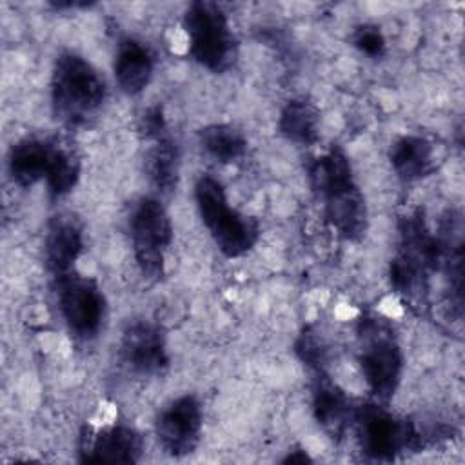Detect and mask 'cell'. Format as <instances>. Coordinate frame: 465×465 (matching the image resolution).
I'll use <instances>...</instances> for the list:
<instances>
[{
  "label": "cell",
  "mask_w": 465,
  "mask_h": 465,
  "mask_svg": "<svg viewBox=\"0 0 465 465\" xmlns=\"http://www.w3.org/2000/svg\"><path fill=\"white\" fill-rule=\"evenodd\" d=\"M118 358L125 371L134 376L162 374L169 367L167 340L162 327L149 320L131 322L122 332Z\"/></svg>",
  "instance_id": "11"
},
{
  "label": "cell",
  "mask_w": 465,
  "mask_h": 465,
  "mask_svg": "<svg viewBox=\"0 0 465 465\" xmlns=\"http://www.w3.org/2000/svg\"><path fill=\"white\" fill-rule=\"evenodd\" d=\"M194 202L202 223L223 256L240 258L254 249L260 240V223L229 203L220 180L202 174L194 185Z\"/></svg>",
  "instance_id": "3"
},
{
  "label": "cell",
  "mask_w": 465,
  "mask_h": 465,
  "mask_svg": "<svg viewBox=\"0 0 465 465\" xmlns=\"http://www.w3.org/2000/svg\"><path fill=\"white\" fill-rule=\"evenodd\" d=\"M183 29L191 58L211 73H225L238 56V40L220 4L191 2L183 13Z\"/></svg>",
  "instance_id": "6"
},
{
  "label": "cell",
  "mask_w": 465,
  "mask_h": 465,
  "mask_svg": "<svg viewBox=\"0 0 465 465\" xmlns=\"http://www.w3.org/2000/svg\"><path fill=\"white\" fill-rule=\"evenodd\" d=\"M389 162L400 180L416 182L434 173L436 149L425 136L403 134L391 143Z\"/></svg>",
  "instance_id": "17"
},
{
  "label": "cell",
  "mask_w": 465,
  "mask_h": 465,
  "mask_svg": "<svg viewBox=\"0 0 465 465\" xmlns=\"http://www.w3.org/2000/svg\"><path fill=\"white\" fill-rule=\"evenodd\" d=\"M143 169L149 183L162 194H171L180 180V151L169 131L147 140Z\"/></svg>",
  "instance_id": "18"
},
{
  "label": "cell",
  "mask_w": 465,
  "mask_h": 465,
  "mask_svg": "<svg viewBox=\"0 0 465 465\" xmlns=\"http://www.w3.org/2000/svg\"><path fill=\"white\" fill-rule=\"evenodd\" d=\"M280 134L298 145H314L320 140V111L307 98H291L278 116Z\"/></svg>",
  "instance_id": "19"
},
{
  "label": "cell",
  "mask_w": 465,
  "mask_h": 465,
  "mask_svg": "<svg viewBox=\"0 0 465 465\" xmlns=\"http://www.w3.org/2000/svg\"><path fill=\"white\" fill-rule=\"evenodd\" d=\"M51 107L67 127L89 124L107 98V84L98 69L74 51H62L51 71Z\"/></svg>",
  "instance_id": "2"
},
{
  "label": "cell",
  "mask_w": 465,
  "mask_h": 465,
  "mask_svg": "<svg viewBox=\"0 0 465 465\" xmlns=\"http://www.w3.org/2000/svg\"><path fill=\"white\" fill-rule=\"evenodd\" d=\"M143 452L142 434L122 423L102 429L85 427L80 434L78 460L84 463H136Z\"/></svg>",
  "instance_id": "12"
},
{
  "label": "cell",
  "mask_w": 465,
  "mask_h": 465,
  "mask_svg": "<svg viewBox=\"0 0 465 465\" xmlns=\"http://www.w3.org/2000/svg\"><path fill=\"white\" fill-rule=\"evenodd\" d=\"M84 245V227L74 214L60 213L49 220L44 238V262L53 280L74 272Z\"/></svg>",
  "instance_id": "15"
},
{
  "label": "cell",
  "mask_w": 465,
  "mask_h": 465,
  "mask_svg": "<svg viewBox=\"0 0 465 465\" xmlns=\"http://www.w3.org/2000/svg\"><path fill=\"white\" fill-rule=\"evenodd\" d=\"M311 409L316 423L332 440L340 441L352 427L356 405L347 392L332 381L327 371L312 372Z\"/></svg>",
  "instance_id": "14"
},
{
  "label": "cell",
  "mask_w": 465,
  "mask_h": 465,
  "mask_svg": "<svg viewBox=\"0 0 465 465\" xmlns=\"http://www.w3.org/2000/svg\"><path fill=\"white\" fill-rule=\"evenodd\" d=\"M129 236L134 262L145 280L165 274V256L173 242V222L158 198H140L129 214Z\"/></svg>",
  "instance_id": "8"
},
{
  "label": "cell",
  "mask_w": 465,
  "mask_h": 465,
  "mask_svg": "<svg viewBox=\"0 0 465 465\" xmlns=\"http://www.w3.org/2000/svg\"><path fill=\"white\" fill-rule=\"evenodd\" d=\"M311 456L303 449H294L289 450L287 456L282 460V463H311Z\"/></svg>",
  "instance_id": "25"
},
{
  "label": "cell",
  "mask_w": 465,
  "mask_h": 465,
  "mask_svg": "<svg viewBox=\"0 0 465 465\" xmlns=\"http://www.w3.org/2000/svg\"><path fill=\"white\" fill-rule=\"evenodd\" d=\"M154 64V53L145 42L134 36L122 38L116 45L113 64L118 87L129 96L140 94L153 78Z\"/></svg>",
  "instance_id": "16"
},
{
  "label": "cell",
  "mask_w": 465,
  "mask_h": 465,
  "mask_svg": "<svg viewBox=\"0 0 465 465\" xmlns=\"http://www.w3.org/2000/svg\"><path fill=\"white\" fill-rule=\"evenodd\" d=\"M58 309L67 331L80 341L94 340L105 322L107 302L98 282L71 272L54 280Z\"/></svg>",
  "instance_id": "9"
},
{
  "label": "cell",
  "mask_w": 465,
  "mask_h": 465,
  "mask_svg": "<svg viewBox=\"0 0 465 465\" xmlns=\"http://www.w3.org/2000/svg\"><path fill=\"white\" fill-rule=\"evenodd\" d=\"M358 365L361 376L380 403H389L403 376V351L392 327L376 314H363L356 325Z\"/></svg>",
  "instance_id": "4"
},
{
  "label": "cell",
  "mask_w": 465,
  "mask_h": 465,
  "mask_svg": "<svg viewBox=\"0 0 465 465\" xmlns=\"http://www.w3.org/2000/svg\"><path fill=\"white\" fill-rule=\"evenodd\" d=\"M440 271V245L432 231L409 225L398 231V247L389 263L392 291L411 307H425L430 276Z\"/></svg>",
  "instance_id": "5"
},
{
  "label": "cell",
  "mask_w": 465,
  "mask_h": 465,
  "mask_svg": "<svg viewBox=\"0 0 465 465\" xmlns=\"http://www.w3.org/2000/svg\"><path fill=\"white\" fill-rule=\"evenodd\" d=\"M352 427L360 450L372 461H392L407 450L423 449L418 421L396 416L380 401L356 405Z\"/></svg>",
  "instance_id": "7"
},
{
  "label": "cell",
  "mask_w": 465,
  "mask_h": 465,
  "mask_svg": "<svg viewBox=\"0 0 465 465\" xmlns=\"http://www.w3.org/2000/svg\"><path fill=\"white\" fill-rule=\"evenodd\" d=\"M64 143L56 138L24 136L15 142L7 154V171L11 180L29 189L38 182H45L58 160Z\"/></svg>",
  "instance_id": "13"
},
{
  "label": "cell",
  "mask_w": 465,
  "mask_h": 465,
  "mask_svg": "<svg viewBox=\"0 0 465 465\" xmlns=\"http://www.w3.org/2000/svg\"><path fill=\"white\" fill-rule=\"evenodd\" d=\"M307 176L329 225L349 242L361 240L367 232L369 213L345 151L332 145L314 156L307 167Z\"/></svg>",
  "instance_id": "1"
},
{
  "label": "cell",
  "mask_w": 465,
  "mask_h": 465,
  "mask_svg": "<svg viewBox=\"0 0 465 465\" xmlns=\"http://www.w3.org/2000/svg\"><path fill=\"white\" fill-rule=\"evenodd\" d=\"M203 151L220 163L240 162L247 154L245 134L231 124H209L198 131Z\"/></svg>",
  "instance_id": "20"
},
{
  "label": "cell",
  "mask_w": 465,
  "mask_h": 465,
  "mask_svg": "<svg viewBox=\"0 0 465 465\" xmlns=\"http://www.w3.org/2000/svg\"><path fill=\"white\" fill-rule=\"evenodd\" d=\"M294 352L300 358V361L312 372H322L327 371L329 363V347L323 340V336L312 329L305 327L296 341H294Z\"/></svg>",
  "instance_id": "21"
},
{
  "label": "cell",
  "mask_w": 465,
  "mask_h": 465,
  "mask_svg": "<svg viewBox=\"0 0 465 465\" xmlns=\"http://www.w3.org/2000/svg\"><path fill=\"white\" fill-rule=\"evenodd\" d=\"M352 45L369 58H381L387 53V40L381 29L374 24H360L351 36Z\"/></svg>",
  "instance_id": "22"
},
{
  "label": "cell",
  "mask_w": 465,
  "mask_h": 465,
  "mask_svg": "<svg viewBox=\"0 0 465 465\" xmlns=\"http://www.w3.org/2000/svg\"><path fill=\"white\" fill-rule=\"evenodd\" d=\"M49 5L56 11H71V9H85L89 5H93V2H78V0H53L49 2Z\"/></svg>",
  "instance_id": "24"
},
{
  "label": "cell",
  "mask_w": 465,
  "mask_h": 465,
  "mask_svg": "<svg viewBox=\"0 0 465 465\" xmlns=\"http://www.w3.org/2000/svg\"><path fill=\"white\" fill-rule=\"evenodd\" d=\"M169 131L167 127V118H165V113H163V107L162 105H151L147 107L140 120H138V133L143 140H151L162 133Z\"/></svg>",
  "instance_id": "23"
},
{
  "label": "cell",
  "mask_w": 465,
  "mask_h": 465,
  "mask_svg": "<svg viewBox=\"0 0 465 465\" xmlns=\"http://www.w3.org/2000/svg\"><path fill=\"white\" fill-rule=\"evenodd\" d=\"M203 427L202 403L194 394H182L171 400L154 420V432L160 447L173 458H183L200 443Z\"/></svg>",
  "instance_id": "10"
}]
</instances>
